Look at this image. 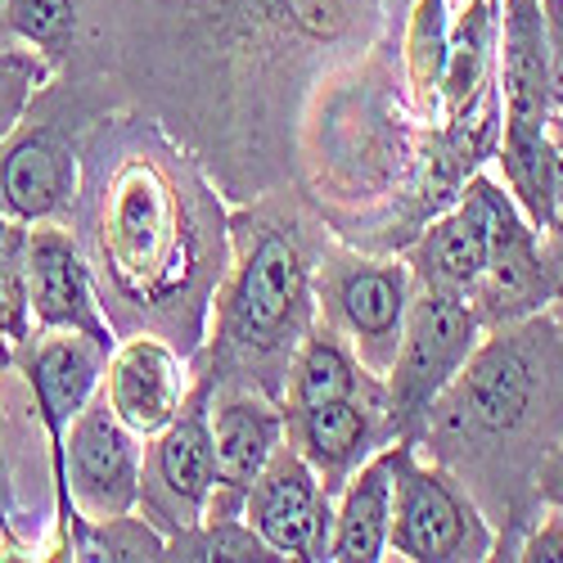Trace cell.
Instances as JSON below:
<instances>
[{"instance_id": "cell-20", "label": "cell", "mask_w": 563, "mask_h": 563, "mask_svg": "<svg viewBox=\"0 0 563 563\" xmlns=\"http://www.w3.org/2000/svg\"><path fill=\"white\" fill-rule=\"evenodd\" d=\"M356 388V369L339 352V343L316 339L298 365V406H320V401H343Z\"/></svg>"}, {"instance_id": "cell-25", "label": "cell", "mask_w": 563, "mask_h": 563, "mask_svg": "<svg viewBox=\"0 0 563 563\" xmlns=\"http://www.w3.org/2000/svg\"><path fill=\"white\" fill-rule=\"evenodd\" d=\"M545 55H550V109L563 118V0H545Z\"/></svg>"}, {"instance_id": "cell-12", "label": "cell", "mask_w": 563, "mask_h": 563, "mask_svg": "<svg viewBox=\"0 0 563 563\" xmlns=\"http://www.w3.org/2000/svg\"><path fill=\"white\" fill-rule=\"evenodd\" d=\"M176 361L158 343H135L113 365V410L126 429H163L176 415Z\"/></svg>"}, {"instance_id": "cell-18", "label": "cell", "mask_w": 563, "mask_h": 563, "mask_svg": "<svg viewBox=\"0 0 563 563\" xmlns=\"http://www.w3.org/2000/svg\"><path fill=\"white\" fill-rule=\"evenodd\" d=\"M365 410L343 397V401H320L302 410V446L307 460H316L324 474H339V468L352 464V455L365 446Z\"/></svg>"}, {"instance_id": "cell-8", "label": "cell", "mask_w": 563, "mask_h": 563, "mask_svg": "<svg viewBox=\"0 0 563 563\" xmlns=\"http://www.w3.org/2000/svg\"><path fill=\"white\" fill-rule=\"evenodd\" d=\"M73 478L81 500L96 514H109V519H118L140 492L135 446L118 424V410H109V401L90 406L73 429Z\"/></svg>"}, {"instance_id": "cell-19", "label": "cell", "mask_w": 563, "mask_h": 563, "mask_svg": "<svg viewBox=\"0 0 563 563\" xmlns=\"http://www.w3.org/2000/svg\"><path fill=\"white\" fill-rule=\"evenodd\" d=\"M158 195H150L140 180H131V190H126V203H122V230H118V253L126 266H154L163 257V244H167V234L158 230Z\"/></svg>"}, {"instance_id": "cell-11", "label": "cell", "mask_w": 563, "mask_h": 563, "mask_svg": "<svg viewBox=\"0 0 563 563\" xmlns=\"http://www.w3.org/2000/svg\"><path fill=\"white\" fill-rule=\"evenodd\" d=\"M158 478H163L167 496L185 509V523H190V514H199V505L217 487V446H212V429H208L203 393L167 429V438L158 446Z\"/></svg>"}, {"instance_id": "cell-22", "label": "cell", "mask_w": 563, "mask_h": 563, "mask_svg": "<svg viewBox=\"0 0 563 563\" xmlns=\"http://www.w3.org/2000/svg\"><path fill=\"white\" fill-rule=\"evenodd\" d=\"M483 51H487V10H468V19L460 23V32H455V41H451V77H446V86H451V100H464L468 90H474V81H478V64H483Z\"/></svg>"}, {"instance_id": "cell-29", "label": "cell", "mask_w": 563, "mask_h": 563, "mask_svg": "<svg viewBox=\"0 0 563 563\" xmlns=\"http://www.w3.org/2000/svg\"><path fill=\"white\" fill-rule=\"evenodd\" d=\"M19 307H23V298H19L14 275L0 266V324H5V330H19Z\"/></svg>"}, {"instance_id": "cell-2", "label": "cell", "mask_w": 563, "mask_h": 563, "mask_svg": "<svg viewBox=\"0 0 563 563\" xmlns=\"http://www.w3.org/2000/svg\"><path fill=\"white\" fill-rule=\"evenodd\" d=\"M474 343H478V316L464 307V298L429 289L410 307L406 343L393 379V410L401 424H415L419 415L433 410L446 384L474 356Z\"/></svg>"}, {"instance_id": "cell-14", "label": "cell", "mask_w": 563, "mask_h": 563, "mask_svg": "<svg viewBox=\"0 0 563 563\" xmlns=\"http://www.w3.org/2000/svg\"><path fill=\"white\" fill-rule=\"evenodd\" d=\"M32 298H36V311L51 324H73V330L96 334V343H109L100 334L96 307H90L81 262L59 240H41L32 253Z\"/></svg>"}, {"instance_id": "cell-13", "label": "cell", "mask_w": 563, "mask_h": 563, "mask_svg": "<svg viewBox=\"0 0 563 563\" xmlns=\"http://www.w3.org/2000/svg\"><path fill=\"white\" fill-rule=\"evenodd\" d=\"M397 455L374 460L369 468H361V478L352 483L339 528L330 541V559H384L388 550V532H393V474H397Z\"/></svg>"}, {"instance_id": "cell-4", "label": "cell", "mask_w": 563, "mask_h": 563, "mask_svg": "<svg viewBox=\"0 0 563 563\" xmlns=\"http://www.w3.org/2000/svg\"><path fill=\"white\" fill-rule=\"evenodd\" d=\"M397 474L401 483L393 487V532H388V545H397V554L438 559V563L487 554L492 537L474 505L451 487V478L433 474V468H415L406 451L397 460Z\"/></svg>"}, {"instance_id": "cell-16", "label": "cell", "mask_w": 563, "mask_h": 563, "mask_svg": "<svg viewBox=\"0 0 563 563\" xmlns=\"http://www.w3.org/2000/svg\"><path fill=\"white\" fill-rule=\"evenodd\" d=\"M90 379H96V361H90L77 343L59 339L51 343L36 365H32V384H36V397H41V415L45 424L55 429V438L64 433V424L81 410L86 393H90Z\"/></svg>"}, {"instance_id": "cell-6", "label": "cell", "mask_w": 563, "mask_h": 563, "mask_svg": "<svg viewBox=\"0 0 563 563\" xmlns=\"http://www.w3.org/2000/svg\"><path fill=\"white\" fill-rule=\"evenodd\" d=\"M302 298H307V275H302L298 249L285 240V234H262L244 275H240L234 302H230L234 343L257 347V352L275 347L294 330Z\"/></svg>"}, {"instance_id": "cell-3", "label": "cell", "mask_w": 563, "mask_h": 563, "mask_svg": "<svg viewBox=\"0 0 563 563\" xmlns=\"http://www.w3.org/2000/svg\"><path fill=\"white\" fill-rule=\"evenodd\" d=\"M474 195L483 199V212H487V271L474 285L478 307H483V320L509 324L554 298L559 266L550 262V253L537 249V230L523 225L519 208L492 180H474Z\"/></svg>"}, {"instance_id": "cell-24", "label": "cell", "mask_w": 563, "mask_h": 563, "mask_svg": "<svg viewBox=\"0 0 563 563\" xmlns=\"http://www.w3.org/2000/svg\"><path fill=\"white\" fill-rule=\"evenodd\" d=\"M275 10L285 14L298 32H311V36H334L352 10H356V0H275Z\"/></svg>"}, {"instance_id": "cell-26", "label": "cell", "mask_w": 563, "mask_h": 563, "mask_svg": "<svg viewBox=\"0 0 563 563\" xmlns=\"http://www.w3.org/2000/svg\"><path fill=\"white\" fill-rule=\"evenodd\" d=\"M519 559H532V563H563V509L550 505L545 523L532 528V537L523 541Z\"/></svg>"}, {"instance_id": "cell-5", "label": "cell", "mask_w": 563, "mask_h": 563, "mask_svg": "<svg viewBox=\"0 0 563 563\" xmlns=\"http://www.w3.org/2000/svg\"><path fill=\"white\" fill-rule=\"evenodd\" d=\"M249 519L275 554L330 559V505L320 500L307 460L275 455L249 487Z\"/></svg>"}, {"instance_id": "cell-15", "label": "cell", "mask_w": 563, "mask_h": 563, "mask_svg": "<svg viewBox=\"0 0 563 563\" xmlns=\"http://www.w3.org/2000/svg\"><path fill=\"white\" fill-rule=\"evenodd\" d=\"M339 307L369 347L397 343L401 320H406V279L393 266H361L343 279Z\"/></svg>"}, {"instance_id": "cell-21", "label": "cell", "mask_w": 563, "mask_h": 563, "mask_svg": "<svg viewBox=\"0 0 563 563\" xmlns=\"http://www.w3.org/2000/svg\"><path fill=\"white\" fill-rule=\"evenodd\" d=\"M176 559H275V550L257 537V528H244L221 514L203 537L176 541Z\"/></svg>"}, {"instance_id": "cell-23", "label": "cell", "mask_w": 563, "mask_h": 563, "mask_svg": "<svg viewBox=\"0 0 563 563\" xmlns=\"http://www.w3.org/2000/svg\"><path fill=\"white\" fill-rule=\"evenodd\" d=\"M10 19L32 41H64L73 27V0H14Z\"/></svg>"}, {"instance_id": "cell-9", "label": "cell", "mask_w": 563, "mask_h": 563, "mask_svg": "<svg viewBox=\"0 0 563 563\" xmlns=\"http://www.w3.org/2000/svg\"><path fill=\"white\" fill-rule=\"evenodd\" d=\"M212 446H217V487L225 496H244L279 446V415L249 397L225 401L217 415Z\"/></svg>"}, {"instance_id": "cell-17", "label": "cell", "mask_w": 563, "mask_h": 563, "mask_svg": "<svg viewBox=\"0 0 563 563\" xmlns=\"http://www.w3.org/2000/svg\"><path fill=\"white\" fill-rule=\"evenodd\" d=\"M64 180H68V163L51 140H32V145L14 150L5 158V176H0V185H5V203L23 217L51 212L64 195Z\"/></svg>"}, {"instance_id": "cell-1", "label": "cell", "mask_w": 563, "mask_h": 563, "mask_svg": "<svg viewBox=\"0 0 563 563\" xmlns=\"http://www.w3.org/2000/svg\"><path fill=\"white\" fill-rule=\"evenodd\" d=\"M451 442H528L537 460L563 438V339L554 316L496 339L460 374L438 415Z\"/></svg>"}, {"instance_id": "cell-7", "label": "cell", "mask_w": 563, "mask_h": 563, "mask_svg": "<svg viewBox=\"0 0 563 563\" xmlns=\"http://www.w3.org/2000/svg\"><path fill=\"white\" fill-rule=\"evenodd\" d=\"M550 55L537 0H509L505 14V140H537L550 126Z\"/></svg>"}, {"instance_id": "cell-10", "label": "cell", "mask_w": 563, "mask_h": 563, "mask_svg": "<svg viewBox=\"0 0 563 563\" xmlns=\"http://www.w3.org/2000/svg\"><path fill=\"white\" fill-rule=\"evenodd\" d=\"M419 271H424L429 289H442L455 298H464L483 279V271H487V212H483V199L474 190H468V203L455 217L433 225L424 249H419Z\"/></svg>"}, {"instance_id": "cell-31", "label": "cell", "mask_w": 563, "mask_h": 563, "mask_svg": "<svg viewBox=\"0 0 563 563\" xmlns=\"http://www.w3.org/2000/svg\"><path fill=\"white\" fill-rule=\"evenodd\" d=\"M0 365H5V347H0Z\"/></svg>"}, {"instance_id": "cell-30", "label": "cell", "mask_w": 563, "mask_h": 563, "mask_svg": "<svg viewBox=\"0 0 563 563\" xmlns=\"http://www.w3.org/2000/svg\"><path fill=\"white\" fill-rule=\"evenodd\" d=\"M554 324H559V339H563V271L554 279Z\"/></svg>"}, {"instance_id": "cell-27", "label": "cell", "mask_w": 563, "mask_h": 563, "mask_svg": "<svg viewBox=\"0 0 563 563\" xmlns=\"http://www.w3.org/2000/svg\"><path fill=\"white\" fill-rule=\"evenodd\" d=\"M550 150H554V176H550V190H554V217H550V230L554 234V257L550 262H563V118L550 113ZM563 271V266H559Z\"/></svg>"}, {"instance_id": "cell-28", "label": "cell", "mask_w": 563, "mask_h": 563, "mask_svg": "<svg viewBox=\"0 0 563 563\" xmlns=\"http://www.w3.org/2000/svg\"><path fill=\"white\" fill-rule=\"evenodd\" d=\"M532 487H537V496L545 500V505H554V509H563V438L545 451V460L537 464V478H532Z\"/></svg>"}]
</instances>
